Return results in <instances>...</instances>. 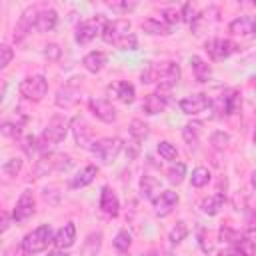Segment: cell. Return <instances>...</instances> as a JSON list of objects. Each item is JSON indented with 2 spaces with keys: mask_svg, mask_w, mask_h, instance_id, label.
<instances>
[{
  "mask_svg": "<svg viewBox=\"0 0 256 256\" xmlns=\"http://www.w3.org/2000/svg\"><path fill=\"white\" fill-rule=\"evenodd\" d=\"M142 30L146 34H152V36H160V34H170V26L164 22V20H158V18H146L142 22Z\"/></svg>",
  "mask_w": 256,
  "mask_h": 256,
  "instance_id": "27",
  "label": "cell"
},
{
  "mask_svg": "<svg viewBox=\"0 0 256 256\" xmlns=\"http://www.w3.org/2000/svg\"><path fill=\"white\" fill-rule=\"evenodd\" d=\"M38 148H42V146H40V138L28 136V138H26V144H24V150H26L28 154H34Z\"/></svg>",
  "mask_w": 256,
  "mask_h": 256,
  "instance_id": "45",
  "label": "cell"
},
{
  "mask_svg": "<svg viewBox=\"0 0 256 256\" xmlns=\"http://www.w3.org/2000/svg\"><path fill=\"white\" fill-rule=\"evenodd\" d=\"M162 16H164L162 20H164L168 26H172V24H176V22L182 20V10L170 6V8H164V10H162Z\"/></svg>",
  "mask_w": 256,
  "mask_h": 256,
  "instance_id": "39",
  "label": "cell"
},
{
  "mask_svg": "<svg viewBox=\"0 0 256 256\" xmlns=\"http://www.w3.org/2000/svg\"><path fill=\"white\" fill-rule=\"evenodd\" d=\"M166 106H168V96H164L162 92H152V94H148V96L144 98V102H142V110H144L146 114H150V116H154V114H158V112H164Z\"/></svg>",
  "mask_w": 256,
  "mask_h": 256,
  "instance_id": "17",
  "label": "cell"
},
{
  "mask_svg": "<svg viewBox=\"0 0 256 256\" xmlns=\"http://www.w3.org/2000/svg\"><path fill=\"white\" fill-rule=\"evenodd\" d=\"M210 106H212V100H210L206 94H202V92L190 94V96H186V98L180 100V110H182L184 114H190V116H196V114L204 112V110L210 108Z\"/></svg>",
  "mask_w": 256,
  "mask_h": 256,
  "instance_id": "11",
  "label": "cell"
},
{
  "mask_svg": "<svg viewBox=\"0 0 256 256\" xmlns=\"http://www.w3.org/2000/svg\"><path fill=\"white\" fill-rule=\"evenodd\" d=\"M144 256H160V252H156V250H152V252H148V254H144Z\"/></svg>",
  "mask_w": 256,
  "mask_h": 256,
  "instance_id": "49",
  "label": "cell"
},
{
  "mask_svg": "<svg viewBox=\"0 0 256 256\" xmlns=\"http://www.w3.org/2000/svg\"><path fill=\"white\" fill-rule=\"evenodd\" d=\"M106 62H108V56H106L104 52H100V50L88 52V54L82 58V66H84L88 72H92V74L100 72V70L104 68V64H106Z\"/></svg>",
  "mask_w": 256,
  "mask_h": 256,
  "instance_id": "21",
  "label": "cell"
},
{
  "mask_svg": "<svg viewBox=\"0 0 256 256\" xmlns=\"http://www.w3.org/2000/svg\"><path fill=\"white\" fill-rule=\"evenodd\" d=\"M100 208H102V212L108 214V216H118V212H120L118 196H116L108 186L102 188V194H100Z\"/></svg>",
  "mask_w": 256,
  "mask_h": 256,
  "instance_id": "20",
  "label": "cell"
},
{
  "mask_svg": "<svg viewBox=\"0 0 256 256\" xmlns=\"http://www.w3.org/2000/svg\"><path fill=\"white\" fill-rule=\"evenodd\" d=\"M34 206H36V200H34V194L30 190H24L12 210V218L14 222H24L28 220L32 214H34Z\"/></svg>",
  "mask_w": 256,
  "mask_h": 256,
  "instance_id": "12",
  "label": "cell"
},
{
  "mask_svg": "<svg viewBox=\"0 0 256 256\" xmlns=\"http://www.w3.org/2000/svg\"><path fill=\"white\" fill-rule=\"evenodd\" d=\"M190 66H192L194 78H196L198 82H206V80L210 78V74H212L210 66H208L200 56H192V58H190Z\"/></svg>",
  "mask_w": 256,
  "mask_h": 256,
  "instance_id": "28",
  "label": "cell"
},
{
  "mask_svg": "<svg viewBox=\"0 0 256 256\" xmlns=\"http://www.w3.org/2000/svg\"><path fill=\"white\" fill-rule=\"evenodd\" d=\"M22 168V158H8L4 164H2V172L8 174V176H16Z\"/></svg>",
  "mask_w": 256,
  "mask_h": 256,
  "instance_id": "38",
  "label": "cell"
},
{
  "mask_svg": "<svg viewBox=\"0 0 256 256\" xmlns=\"http://www.w3.org/2000/svg\"><path fill=\"white\" fill-rule=\"evenodd\" d=\"M178 204V194L174 190H162L154 200H152V206H154V212L158 216H168Z\"/></svg>",
  "mask_w": 256,
  "mask_h": 256,
  "instance_id": "14",
  "label": "cell"
},
{
  "mask_svg": "<svg viewBox=\"0 0 256 256\" xmlns=\"http://www.w3.org/2000/svg\"><path fill=\"white\" fill-rule=\"evenodd\" d=\"M100 242H102V234L94 232L88 236V240L82 246V256H96V252L100 250Z\"/></svg>",
  "mask_w": 256,
  "mask_h": 256,
  "instance_id": "30",
  "label": "cell"
},
{
  "mask_svg": "<svg viewBox=\"0 0 256 256\" xmlns=\"http://www.w3.org/2000/svg\"><path fill=\"white\" fill-rule=\"evenodd\" d=\"M250 182H252V188L256 190V170H254V172L250 174Z\"/></svg>",
  "mask_w": 256,
  "mask_h": 256,
  "instance_id": "48",
  "label": "cell"
},
{
  "mask_svg": "<svg viewBox=\"0 0 256 256\" xmlns=\"http://www.w3.org/2000/svg\"><path fill=\"white\" fill-rule=\"evenodd\" d=\"M114 248L120 252V254H126L128 252V248H130V244H132V236H130V232L128 230H120L118 234H116V238H114Z\"/></svg>",
  "mask_w": 256,
  "mask_h": 256,
  "instance_id": "35",
  "label": "cell"
},
{
  "mask_svg": "<svg viewBox=\"0 0 256 256\" xmlns=\"http://www.w3.org/2000/svg\"><path fill=\"white\" fill-rule=\"evenodd\" d=\"M180 80V66L174 62H160V64H150L142 72V82L144 84H158V90H170L176 86Z\"/></svg>",
  "mask_w": 256,
  "mask_h": 256,
  "instance_id": "2",
  "label": "cell"
},
{
  "mask_svg": "<svg viewBox=\"0 0 256 256\" xmlns=\"http://www.w3.org/2000/svg\"><path fill=\"white\" fill-rule=\"evenodd\" d=\"M200 132H202V122H188V124L182 128V136H184V140H186L190 146L198 142Z\"/></svg>",
  "mask_w": 256,
  "mask_h": 256,
  "instance_id": "29",
  "label": "cell"
},
{
  "mask_svg": "<svg viewBox=\"0 0 256 256\" xmlns=\"http://www.w3.org/2000/svg\"><path fill=\"white\" fill-rule=\"evenodd\" d=\"M230 142V136L226 134V132H222V130H216V132H212L210 134V144H212V148H216V150H224V146Z\"/></svg>",
  "mask_w": 256,
  "mask_h": 256,
  "instance_id": "37",
  "label": "cell"
},
{
  "mask_svg": "<svg viewBox=\"0 0 256 256\" xmlns=\"http://www.w3.org/2000/svg\"><path fill=\"white\" fill-rule=\"evenodd\" d=\"M224 204H226L224 194H212V196H208V198H204V200L200 202V208H202L204 214H208V216H216V214L224 208Z\"/></svg>",
  "mask_w": 256,
  "mask_h": 256,
  "instance_id": "24",
  "label": "cell"
},
{
  "mask_svg": "<svg viewBox=\"0 0 256 256\" xmlns=\"http://www.w3.org/2000/svg\"><path fill=\"white\" fill-rule=\"evenodd\" d=\"M180 10H182V20H186V22H190V24H192V22L196 20V16H198V14H196V8H194L192 4H182Z\"/></svg>",
  "mask_w": 256,
  "mask_h": 256,
  "instance_id": "43",
  "label": "cell"
},
{
  "mask_svg": "<svg viewBox=\"0 0 256 256\" xmlns=\"http://www.w3.org/2000/svg\"><path fill=\"white\" fill-rule=\"evenodd\" d=\"M72 158L64 152H44L34 164V176H48L52 172H66L72 168Z\"/></svg>",
  "mask_w": 256,
  "mask_h": 256,
  "instance_id": "3",
  "label": "cell"
},
{
  "mask_svg": "<svg viewBox=\"0 0 256 256\" xmlns=\"http://www.w3.org/2000/svg\"><path fill=\"white\" fill-rule=\"evenodd\" d=\"M166 176H168V182H172V184H180V182L184 180V176H186V164H184V162H176V164H172V166L168 168Z\"/></svg>",
  "mask_w": 256,
  "mask_h": 256,
  "instance_id": "34",
  "label": "cell"
},
{
  "mask_svg": "<svg viewBox=\"0 0 256 256\" xmlns=\"http://www.w3.org/2000/svg\"><path fill=\"white\" fill-rule=\"evenodd\" d=\"M204 50L208 52V56H210L212 60H224V58H228L230 54L238 52L240 48H238L236 42H232V40H228V38H210V40H206Z\"/></svg>",
  "mask_w": 256,
  "mask_h": 256,
  "instance_id": "9",
  "label": "cell"
},
{
  "mask_svg": "<svg viewBox=\"0 0 256 256\" xmlns=\"http://www.w3.org/2000/svg\"><path fill=\"white\" fill-rule=\"evenodd\" d=\"M68 118L64 116H52L50 122L46 124L42 136H40V146H50V144H58L66 138V132H68Z\"/></svg>",
  "mask_w": 256,
  "mask_h": 256,
  "instance_id": "5",
  "label": "cell"
},
{
  "mask_svg": "<svg viewBox=\"0 0 256 256\" xmlns=\"http://www.w3.org/2000/svg\"><path fill=\"white\" fill-rule=\"evenodd\" d=\"M254 144H256V130H254Z\"/></svg>",
  "mask_w": 256,
  "mask_h": 256,
  "instance_id": "50",
  "label": "cell"
},
{
  "mask_svg": "<svg viewBox=\"0 0 256 256\" xmlns=\"http://www.w3.org/2000/svg\"><path fill=\"white\" fill-rule=\"evenodd\" d=\"M22 124H24V118H22V120H16V122L4 120L2 126H0V130H2V134L8 136V138H18V136L22 134Z\"/></svg>",
  "mask_w": 256,
  "mask_h": 256,
  "instance_id": "33",
  "label": "cell"
},
{
  "mask_svg": "<svg viewBox=\"0 0 256 256\" xmlns=\"http://www.w3.org/2000/svg\"><path fill=\"white\" fill-rule=\"evenodd\" d=\"M50 242H54V232H52V228L48 224H42L36 230H32L30 234L24 236L22 250L26 254H38V252H44Z\"/></svg>",
  "mask_w": 256,
  "mask_h": 256,
  "instance_id": "4",
  "label": "cell"
},
{
  "mask_svg": "<svg viewBox=\"0 0 256 256\" xmlns=\"http://www.w3.org/2000/svg\"><path fill=\"white\" fill-rule=\"evenodd\" d=\"M160 180L154 178V176H142L140 180V194L148 200H154L158 194H160Z\"/></svg>",
  "mask_w": 256,
  "mask_h": 256,
  "instance_id": "25",
  "label": "cell"
},
{
  "mask_svg": "<svg viewBox=\"0 0 256 256\" xmlns=\"http://www.w3.org/2000/svg\"><path fill=\"white\" fill-rule=\"evenodd\" d=\"M60 54H62V50H60V46L58 44H48L46 48H44V56L48 58V60H58L60 58Z\"/></svg>",
  "mask_w": 256,
  "mask_h": 256,
  "instance_id": "44",
  "label": "cell"
},
{
  "mask_svg": "<svg viewBox=\"0 0 256 256\" xmlns=\"http://www.w3.org/2000/svg\"><path fill=\"white\" fill-rule=\"evenodd\" d=\"M102 38H104L106 44H112L120 50H136V46H138V40L132 32L130 22L124 20V18H116V20L106 22Z\"/></svg>",
  "mask_w": 256,
  "mask_h": 256,
  "instance_id": "1",
  "label": "cell"
},
{
  "mask_svg": "<svg viewBox=\"0 0 256 256\" xmlns=\"http://www.w3.org/2000/svg\"><path fill=\"white\" fill-rule=\"evenodd\" d=\"M122 146H124V142L120 138H116V136L114 138H102V140L94 142L92 152H94V156L98 160H102L104 164H110V162H114L118 158Z\"/></svg>",
  "mask_w": 256,
  "mask_h": 256,
  "instance_id": "8",
  "label": "cell"
},
{
  "mask_svg": "<svg viewBox=\"0 0 256 256\" xmlns=\"http://www.w3.org/2000/svg\"><path fill=\"white\" fill-rule=\"evenodd\" d=\"M18 90H20V94H22L26 100L38 102V100H42V98L46 96V92H48V82H46V78L40 76V74L28 76V78H24V80L20 82Z\"/></svg>",
  "mask_w": 256,
  "mask_h": 256,
  "instance_id": "7",
  "label": "cell"
},
{
  "mask_svg": "<svg viewBox=\"0 0 256 256\" xmlns=\"http://www.w3.org/2000/svg\"><path fill=\"white\" fill-rule=\"evenodd\" d=\"M188 236V226H186V222H178L172 230H170V236H168V240L172 242V244H180L184 238Z\"/></svg>",
  "mask_w": 256,
  "mask_h": 256,
  "instance_id": "36",
  "label": "cell"
},
{
  "mask_svg": "<svg viewBox=\"0 0 256 256\" xmlns=\"http://www.w3.org/2000/svg\"><path fill=\"white\" fill-rule=\"evenodd\" d=\"M112 12H118V14H124V12H130L136 8V2H108L106 4Z\"/></svg>",
  "mask_w": 256,
  "mask_h": 256,
  "instance_id": "41",
  "label": "cell"
},
{
  "mask_svg": "<svg viewBox=\"0 0 256 256\" xmlns=\"http://www.w3.org/2000/svg\"><path fill=\"white\" fill-rule=\"evenodd\" d=\"M228 30L236 36H254L256 34V16H252V14L238 16L230 22Z\"/></svg>",
  "mask_w": 256,
  "mask_h": 256,
  "instance_id": "15",
  "label": "cell"
},
{
  "mask_svg": "<svg viewBox=\"0 0 256 256\" xmlns=\"http://www.w3.org/2000/svg\"><path fill=\"white\" fill-rule=\"evenodd\" d=\"M46 256H68V254H66V252H64V250H58V248H56V250H54V252H48V254H46Z\"/></svg>",
  "mask_w": 256,
  "mask_h": 256,
  "instance_id": "47",
  "label": "cell"
},
{
  "mask_svg": "<svg viewBox=\"0 0 256 256\" xmlns=\"http://www.w3.org/2000/svg\"><path fill=\"white\" fill-rule=\"evenodd\" d=\"M8 226H10V218H8V214H6V212H2V230L6 232V230H8Z\"/></svg>",
  "mask_w": 256,
  "mask_h": 256,
  "instance_id": "46",
  "label": "cell"
},
{
  "mask_svg": "<svg viewBox=\"0 0 256 256\" xmlns=\"http://www.w3.org/2000/svg\"><path fill=\"white\" fill-rule=\"evenodd\" d=\"M90 110H92V114H94L98 120H102V122H106V124H110V122L116 120V110H114V106H112L108 100H104V98H92V100H90Z\"/></svg>",
  "mask_w": 256,
  "mask_h": 256,
  "instance_id": "16",
  "label": "cell"
},
{
  "mask_svg": "<svg viewBox=\"0 0 256 256\" xmlns=\"http://www.w3.org/2000/svg\"><path fill=\"white\" fill-rule=\"evenodd\" d=\"M74 240H76V228H74V224L72 222H66L56 234H54V246L58 248V250H66V248H70L72 244H74Z\"/></svg>",
  "mask_w": 256,
  "mask_h": 256,
  "instance_id": "19",
  "label": "cell"
},
{
  "mask_svg": "<svg viewBox=\"0 0 256 256\" xmlns=\"http://www.w3.org/2000/svg\"><path fill=\"white\" fill-rule=\"evenodd\" d=\"M158 154H160L164 160H174V158L178 156V150H176L170 142H166V140H164V142H160V144H158Z\"/></svg>",
  "mask_w": 256,
  "mask_h": 256,
  "instance_id": "40",
  "label": "cell"
},
{
  "mask_svg": "<svg viewBox=\"0 0 256 256\" xmlns=\"http://www.w3.org/2000/svg\"><path fill=\"white\" fill-rule=\"evenodd\" d=\"M80 100V90L78 88H74V86H64V88H60L58 92H56V104L60 106V108H70V106H74L76 102Z\"/></svg>",
  "mask_w": 256,
  "mask_h": 256,
  "instance_id": "22",
  "label": "cell"
},
{
  "mask_svg": "<svg viewBox=\"0 0 256 256\" xmlns=\"http://www.w3.org/2000/svg\"><path fill=\"white\" fill-rule=\"evenodd\" d=\"M214 110L218 112V116H230V114H236L242 106V98H240V92L238 90H226L224 94H220L214 102H212Z\"/></svg>",
  "mask_w": 256,
  "mask_h": 256,
  "instance_id": "10",
  "label": "cell"
},
{
  "mask_svg": "<svg viewBox=\"0 0 256 256\" xmlns=\"http://www.w3.org/2000/svg\"><path fill=\"white\" fill-rule=\"evenodd\" d=\"M108 92L114 94L124 104H132L134 102V86L130 82H118L114 86H108Z\"/></svg>",
  "mask_w": 256,
  "mask_h": 256,
  "instance_id": "23",
  "label": "cell"
},
{
  "mask_svg": "<svg viewBox=\"0 0 256 256\" xmlns=\"http://www.w3.org/2000/svg\"><path fill=\"white\" fill-rule=\"evenodd\" d=\"M190 182H192V186H196V188L206 186V184L210 182V170L204 168V166L194 168V170H192V176H190Z\"/></svg>",
  "mask_w": 256,
  "mask_h": 256,
  "instance_id": "32",
  "label": "cell"
},
{
  "mask_svg": "<svg viewBox=\"0 0 256 256\" xmlns=\"http://www.w3.org/2000/svg\"><path fill=\"white\" fill-rule=\"evenodd\" d=\"M96 174H98V168H96V166H86V168H82V170L70 180V188H84V186H88V184L96 178Z\"/></svg>",
  "mask_w": 256,
  "mask_h": 256,
  "instance_id": "26",
  "label": "cell"
},
{
  "mask_svg": "<svg viewBox=\"0 0 256 256\" xmlns=\"http://www.w3.org/2000/svg\"><path fill=\"white\" fill-rule=\"evenodd\" d=\"M128 132H130V136H132L136 142H142V140L148 136V132H150V130H148V126H146L142 120H138V118H136V120H132V122H130Z\"/></svg>",
  "mask_w": 256,
  "mask_h": 256,
  "instance_id": "31",
  "label": "cell"
},
{
  "mask_svg": "<svg viewBox=\"0 0 256 256\" xmlns=\"http://www.w3.org/2000/svg\"><path fill=\"white\" fill-rule=\"evenodd\" d=\"M12 56H14L12 48L6 46V44H2V46H0V68H6V66L10 64V60H12Z\"/></svg>",
  "mask_w": 256,
  "mask_h": 256,
  "instance_id": "42",
  "label": "cell"
},
{
  "mask_svg": "<svg viewBox=\"0 0 256 256\" xmlns=\"http://www.w3.org/2000/svg\"><path fill=\"white\" fill-rule=\"evenodd\" d=\"M72 132H74V138H76V144L82 146V148H90L94 146V136H92V130L90 126L86 124V120L82 116H76L72 120Z\"/></svg>",
  "mask_w": 256,
  "mask_h": 256,
  "instance_id": "13",
  "label": "cell"
},
{
  "mask_svg": "<svg viewBox=\"0 0 256 256\" xmlns=\"http://www.w3.org/2000/svg\"><path fill=\"white\" fill-rule=\"evenodd\" d=\"M106 18L104 16H94V18H88V20H82L80 24H78V28H76V42L78 44H88V42H92L98 34H102L104 32V28H106Z\"/></svg>",
  "mask_w": 256,
  "mask_h": 256,
  "instance_id": "6",
  "label": "cell"
},
{
  "mask_svg": "<svg viewBox=\"0 0 256 256\" xmlns=\"http://www.w3.org/2000/svg\"><path fill=\"white\" fill-rule=\"evenodd\" d=\"M56 22H58L56 10H52V8L40 10V12H36V18H34V30H38V32H50V30H54Z\"/></svg>",
  "mask_w": 256,
  "mask_h": 256,
  "instance_id": "18",
  "label": "cell"
}]
</instances>
